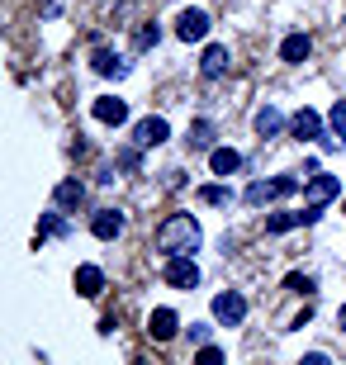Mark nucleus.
<instances>
[{"label":"nucleus","instance_id":"1","mask_svg":"<svg viewBox=\"0 0 346 365\" xmlns=\"http://www.w3.org/2000/svg\"><path fill=\"white\" fill-rule=\"evenodd\" d=\"M200 242H204V228H200L195 214H171L157 228V252L161 257H190V252H200Z\"/></svg>","mask_w":346,"mask_h":365},{"label":"nucleus","instance_id":"2","mask_svg":"<svg viewBox=\"0 0 346 365\" xmlns=\"http://www.w3.org/2000/svg\"><path fill=\"white\" fill-rule=\"evenodd\" d=\"M342 195V180L337 176H322V171H313L308 176V204H304V223H318L322 218V204L337 200Z\"/></svg>","mask_w":346,"mask_h":365},{"label":"nucleus","instance_id":"3","mask_svg":"<svg viewBox=\"0 0 346 365\" xmlns=\"http://www.w3.org/2000/svg\"><path fill=\"white\" fill-rule=\"evenodd\" d=\"M299 190V176H275V180H256L252 190H247V204H270V200H285V195H294Z\"/></svg>","mask_w":346,"mask_h":365},{"label":"nucleus","instance_id":"4","mask_svg":"<svg viewBox=\"0 0 346 365\" xmlns=\"http://www.w3.org/2000/svg\"><path fill=\"white\" fill-rule=\"evenodd\" d=\"M204 34H209V10L185 5V10L175 14V38H180V43H200Z\"/></svg>","mask_w":346,"mask_h":365},{"label":"nucleus","instance_id":"5","mask_svg":"<svg viewBox=\"0 0 346 365\" xmlns=\"http://www.w3.org/2000/svg\"><path fill=\"white\" fill-rule=\"evenodd\" d=\"M213 318H218L223 327H238L242 318H247V299H242L238 289H223V294L213 299Z\"/></svg>","mask_w":346,"mask_h":365},{"label":"nucleus","instance_id":"6","mask_svg":"<svg viewBox=\"0 0 346 365\" xmlns=\"http://www.w3.org/2000/svg\"><path fill=\"white\" fill-rule=\"evenodd\" d=\"M166 284L171 289H195L200 284V266L190 257H166Z\"/></svg>","mask_w":346,"mask_h":365},{"label":"nucleus","instance_id":"7","mask_svg":"<svg viewBox=\"0 0 346 365\" xmlns=\"http://www.w3.org/2000/svg\"><path fill=\"white\" fill-rule=\"evenodd\" d=\"M171 138V123L161 119V114H152V119H138V128H133V143L138 148H161Z\"/></svg>","mask_w":346,"mask_h":365},{"label":"nucleus","instance_id":"8","mask_svg":"<svg viewBox=\"0 0 346 365\" xmlns=\"http://www.w3.org/2000/svg\"><path fill=\"white\" fill-rule=\"evenodd\" d=\"M91 232L100 237V242H114L123 232V214L119 209H95V218H91Z\"/></svg>","mask_w":346,"mask_h":365},{"label":"nucleus","instance_id":"9","mask_svg":"<svg viewBox=\"0 0 346 365\" xmlns=\"http://www.w3.org/2000/svg\"><path fill=\"white\" fill-rule=\"evenodd\" d=\"M228 67H233L228 48H223V43H209V48H204V57H200V71L209 76V81H218V76H223Z\"/></svg>","mask_w":346,"mask_h":365},{"label":"nucleus","instance_id":"10","mask_svg":"<svg viewBox=\"0 0 346 365\" xmlns=\"http://www.w3.org/2000/svg\"><path fill=\"white\" fill-rule=\"evenodd\" d=\"M290 133L294 138H299V143H313V138H322V119H318V114H313V109H299V114H294V119H290Z\"/></svg>","mask_w":346,"mask_h":365},{"label":"nucleus","instance_id":"11","mask_svg":"<svg viewBox=\"0 0 346 365\" xmlns=\"http://www.w3.org/2000/svg\"><path fill=\"white\" fill-rule=\"evenodd\" d=\"M91 114L100 123H114V128H119V123L128 119V105H123V100H114V95H100V100L91 105Z\"/></svg>","mask_w":346,"mask_h":365},{"label":"nucleus","instance_id":"12","mask_svg":"<svg viewBox=\"0 0 346 365\" xmlns=\"http://www.w3.org/2000/svg\"><path fill=\"white\" fill-rule=\"evenodd\" d=\"M147 332H152V337H157V341H171L175 332H180V318H175L171 309H157V313H152V318H147Z\"/></svg>","mask_w":346,"mask_h":365},{"label":"nucleus","instance_id":"13","mask_svg":"<svg viewBox=\"0 0 346 365\" xmlns=\"http://www.w3.org/2000/svg\"><path fill=\"white\" fill-rule=\"evenodd\" d=\"M209 166H213V176H238V171H242V152L213 148V152H209Z\"/></svg>","mask_w":346,"mask_h":365},{"label":"nucleus","instance_id":"14","mask_svg":"<svg viewBox=\"0 0 346 365\" xmlns=\"http://www.w3.org/2000/svg\"><path fill=\"white\" fill-rule=\"evenodd\" d=\"M91 67L100 71V76H114V81H119L123 71H128V62H123L119 53H109V48H95V57H91Z\"/></svg>","mask_w":346,"mask_h":365},{"label":"nucleus","instance_id":"15","mask_svg":"<svg viewBox=\"0 0 346 365\" xmlns=\"http://www.w3.org/2000/svg\"><path fill=\"white\" fill-rule=\"evenodd\" d=\"M105 289V275H100V266H76V294L81 299H95Z\"/></svg>","mask_w":346,"mask_h":365},{"label":"nucleus","instance_id":"16","mask_svg":"<svg viewBox=\"0 0 346 365\" xmlns=\"http://www.w3.org/2000/svg\"><path fill=\"white\" fill-rule=\"evenodd\" d=\"M280 128H285V114H280L275 105H261V109H256V133H261V138H275Z\"/></svg>","mask_w":346,"mask_h":365},{"label":"nucleus","instance_id":"17","mask_svg":"<svg viewBox=\"0 0 346 365\" xmlns=\"http://www.w3.org/2000/svg\"><path fill=\"white\" fill-rule=\"evenodd\" d=\"M308 53H313V43H308V34H290V38L280 43V57H285V62H304Z\"/></svg>","mask_w":346,"mask_h":365},{"label":"nucleus","instance_id":"18","mask_svg":"<svg viewBox=\"0 0 346 365\" xmlns=\"http://www.w3.org/2000/svg\"><path fill=\"white\" fill-rule=\"evenodd\" d=\"M67 232H71V223L62 218V209H53V214H43L39 237H34V242H43V237H67Z\"/></svg>","mask_w":346,"mask_h":365},{"label":"nucleus","instance_id":"19","mask_svg":"<svg viewBox=\"0 0 346 365\" xmlns=\"http://www.w3.org/2000/svg\"><path fill=\"white\" fill-rule=\"evenodd\" d=\"M327 128H332L327 148H342V143H346V100H337V105H332V114H327Z\"/></svg>","mask_w":346,"mask_h":365},{"label":"nucleus","instance_id":"20","mask_svg":"<svg viewBox=\"0 0 346 365\" xmlns=\"http://www.w3.org/2000/svg\"><path fill=\"white\" fill-rule=\"evenodd\" d=\"M53 200H57V209H76V204L86 200V185H81V180H62Z\"/></svg>","mask_w":346,"mask_h":365},{"label":"nucleus","instance_id":"21","mask_svg":"<svg viewBox=\"0 0 346 365\" xmlns=\"http://www.w3.org/2000/svg\"><path fill=\"white\" fill-rule=\"evenodd\" d=\"M304 223V209H285V214H270L266 218V232H290Z\"/></svg>","mask_w":346,"mask_h":365},{"label":"nucleus","instance_id":"22","mask_svg":"<svg viewBox=\"0 0 346 365\" xmlns=\"http://www.w3.org/2000/svg\"><path fill=\"white\" fill-rule=\"evenodd\" d=\"M190 148H195V152L213 148V123L209 119H195V123H190Z\"/></svg>","mask_w":346,"mask_h":365},{"label":"nucleus","instance_id":"23","mask_svg":"<svg viewBox=\"0 0 346 365\" xmlns=\"http://www.w3.org/2000/svg\"><path fill=\"white\" fill-rule=\"evenodd\" d=\"M200 204H213V209L218 204H233V190L228 185H200Z\"/></svg>","mask_w":346,"mask_h":365},{"label":"nucleus","instance_id":"24","mask_svg":"<svg viewBox=\"0 0 346 365\" xmlns=\"http://www.w3.org/2000/svg\"><path fill=\"white\" fill-rule=\"evenodd\" d=\"M157 38H161V29H157V24L138 29V48H143V53H147V48H157Z\"/></svg>","mask_w":346,"mask_h":365},{"label":"nucleus","instance_id":"25","mask_svg":"<svg viewBox=\"0 0 346 365\" xmlns=\"http://www.w3.org/2000/svg\"><path fill=\"white\" fill-rule=\"evenodd\" d=\"M285 289H294V294H308V289H313V275H290V280H285Z\"/></svg>","mask_w":346,"mask_h":365},{"label":"nucleus","instance_id":"26","mask_svg":"<svg viewBox=\"0 0 346 365\" xmlns=\"http://www.w3.org/2000/svg\"><path fill=\"white\" fill-rule=\"evenodd\" d=\"M223 361V351H218V346H209V341H204L200 346V365H218Z\"/></svg>","mask_w":346,"mask_h":365},{"label":"nucleus","instance_id":"27","mask_svg":"<svg viewBox=\"0 0 346 365\" xmlns=\"http://www.w3.org/2000/svg\"><path fill=\"white\" fill-rule=\"evenodd\" d=\"M190 337H195V341L204 346V341H209V323H195V327H190Z\"/></svg>","mask_w":346,"mask_h":365},{"label":"nucleus","instance_id":"28","mask_svg":"<svg viewBox=\"0 0 346 365\" xmlns=\"http://www.w3.org/2000/svg\"><path fill=\"white\" fill-rule=\"evenodd\" d=\"M337 327H342V332H346V304H342V309H337Z\"/></svg>","mask_w":346,"mask_h":365},{"label":"nucleus","instance_id":"29","mask_svg":"<svg viewBox=\"0 0 346 365\" xmlns=\"http://www.w3.org/2000/svg\"><path fill=\"white\" fill-rule=\"evenodd\" d=\"M342 209H346V200H342Z\"/></svg>","mask_w":346,"mask_h":365}]
</instances>
